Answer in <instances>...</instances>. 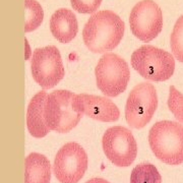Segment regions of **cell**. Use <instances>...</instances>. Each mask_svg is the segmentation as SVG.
I'll list each match as a JSON object with an SVG mask.
<instances>
[{
    "label": "cell",
    "instance_id": "7c38bea8",
    "mask_svg": "<svg viewBox=\"0 0 183 183\" xmlns=\"http://www.w3.org/2000/svg\"><path fill=\"white\" fill-rule=\"evenodd\" d=\"M48 96L45 90H41L32 98L28 106L27 126L34 137H44L50 131L45 119V104Z\"/></svg>",
    "mask_w": 183,
    "mask_h": 183
},
{
    "label": "cell",
    "instance_id": "ba28073f",
    "mask_svg": "<svg viewBox=\"0 0 183 183\" xmlns=\"http://www.w3.org/2000/svg\"><path fill=\"white\" fill-rule=\"evenodd\" d=\"M106 157L118 167H128L137 155V144L129 129L113 126L106 130L102 139Z\"/></svg>",
    "mask_w": 183,
    "mask_h": 183
},
{
    "label": "cell",
    "instance_id": "52a82bcc",
    "mask_svg": "<svg viewBox=\"0 0 183 183\" xmlns=\"http://www.w3.org/2000/svg\"><path fill=\"white\" fill-rule=\"evenodd\" d=\"M31 70L35 82L43 88L55 86L64 76V67L58 48L46 46L35 49L31 61Z\"/></svg>",
    "mask_w": 183,
    "mask_h": 183
},
{
    "label": "cell",
    "instance_id": "6da1fadb",
    "mask_svg": "<svg viewBox=\"0 0 183 183\" xmlns=\"http://www.w3.org/2000/svg\"><path fill=\"white\" fill-rule=\"evenodd\" d=\"M125 24L122 18L111 10L93 13L84 24L82 38L94 53H105L116 48L122 40Z\"/></svg>",
    "mask_w": 183,
    "mask_h": 183
},
{
    "label": "cell",
    "instance_id": "277c9868",
    "mask_svg": "<svg viewBox=\"0 0 183 183\" xmlns=\"http://www.w3.org/2000/svg\"><path fill=\"white\" fill-rule=\"evenodd\" d=\"M76 96L66 90L49 94L45 104V119L50 130L66 133L78 124L82 115L76 112L73 106Z\"/></svg>",
    "mask_w": 183,
    "mask_h": 183
},
{
    "label": "cell",
    "instance_id": "ac0fdd59",
    "mask_svg": "<svg viewBox=\"0 0 183 183\" xmlns=\"http://www.w3.org/2000/svg\"><path fill=\"white\" fill-rule=\"evenodd\" d=\"M169 110L179 122L183 123V95L175 86H170L168 98Z\"/></svg>",
    "mask_w": 183,
    "mask_h": 183
},
{
    "label": "cell",
    "instance_id": "3957f363",
    "mask_svg": "<svg viewBox=\"0 0 183 183\" xmlns=\"http://www.w3.org/2000/svg\"><path fill=\"white\" fill-rule=\"evenodd\" d=\"M131 65L142 78L163 82L173 76L175 59L165 50L152 45H144L132 53Z\"/></svg>",
    "mask_w": 183,
    "mask_h": 183
},
{
    "label": "cell",
    "instance_id": "d6986e66",
    "mask_svg": "<svg viewBox=\"0 0 183 183\" xmlns=\"http://www.w3.org/2000/svg\"><path fill=\"white\" fill-rule=\"evenodd\" d=\"M102 0H70L71 6L80 13H94L101 5Z\"/></svg>",
    "mask_w": 183,
    "mask_h": 183
},
{
    "label": "cell",
    "instance_id": "7a4b0ae2",
    "mask_svg": "<svg viewBox=\"0 0 183 183\" xmlns=\"http://www.w3.org/2000/svg\"><path fill=\"white\" fill-rule=\"evenodd\" d=\"M149 144L160 161L173 166L183 163V125L179 122L155 123L149 132Z\"/></svg>",
    "mask_w": 183,
    "mask_h": 183
},
{
    "label": "cell",
    "instance_id": "e0dca14e",
    "mask_svg": "<svg viewBox=\"0 0 183 183\" xmlns=\"http://www.w3.org/2000/svg\"><path fill=\"white\" fill-rule=\"evenodd\" d=\"M170 46L173 56L183 62V15L176 20L170 37Z\"/></svg>",
    "mask_w": 183,
    "mask_h": 183
},
{
    "label": "cell",
    "instance_id": "2e32d148",
    "mask_svg": "<svg viewBox=\"0 0 183 183\" xmlns=\"http://www.w3.org/2000/svg\"><path fill=\"white\" fill-rule=\"evenodd\" d=\"M24 6L27 10L24 32L29 33L41 26L44 18V10L37 0H24Z\"/></svg>",
    "mask_w": 183,
    "mask_h": 183
},
{
    "label": "cell",
    "instance_id": "44dd1931",
    "mask_svg": "<svg viewBox=\"0 0 183 183\" xmlns=\"http://www.w3.org/2000/svg\"><path fill=\"white\" fill-rule=\"evenodd\" d=\"M26 43H27V40H26ZM29 56H30V48H29V45L28 43H27V58H29Z\"/></svg>",
    "mask_w": 183,
    "mask_h": 183
},
{
    "label": "cell",
    "instance_id": "5b68a950",
    "mask_svg": "<svg viewBox=\"0 0 183 183\" xmlns=\"http://www.w3.org/2000/svg\"><path fill=\"white\" fill-rule=\"evenodd\" d=\"M95 74L98 88L108 97H116L123 93L130 78L127 62L112 52L105 53L100 58Z\"/></svg>",
    "mask_w": 183,
    "mask_h": 183
},
{
    "label": "cell",
    "instance_id": "ffe728a7",
    "mask_svg": "<svg viewBox=\"0 0 183 183\" xmlns=\"http://www.w3.org/2000/svg\"><path fill=\"white\" fill-rule=\"evenodd\" d=\"M86 183H110V182L103 178H93L90 179V180L86 181Z\"/></svg>",
    "mask_w": 183,
    "mask_h": 183
},
{
    "label": "cell",
    "instance_id": "30bf717a",
    "mask_svg": "<svg viewBox=\"0 0 183 183\" xmlns=\"http://www.w3.org/2000/svg\"><path fill=\"white\" fill-rule=\"evenodd\" d=\"M132 34L138 40L150 42L163 29V13L154 0H142L134 5L129 15Z\"/></svg>",
    "mask_w": 183,
    "mask_h": 183
},
{
    "label": "cell",
    "instance_id": "8992f818",
    "mask_svg": "<svg viewBox=\"0 0 183 183\" xmlns=\"http://www.w3.org/2000/svg\"><path fill=\"white\" fill-rule=\"evenodd\" d=\"M158 107V95L150 82L136 84L128 95L125 105V117L132 128H142L151 121Z\"/></svg>",
    "mask_w": 183,
    "mask_h": 183
},
{
    "label": "cell",
    "instance_id": "5bb4252c",
    "mask_svg": "<svg viewBox=\"0 0 183 183\" xmlns=\"http://www.w3.org/2000/svg\"><path fill=\"white\" fill-rule=\"evenodd\" d=\"M24 167V183H50L51 164L47 157L39 153L30 154Z\"/></svg>",
    "mask_w": 183,
    "mask_h": 183
},
{
    "label": "cell",
    "instance_id": "4fadbf2b",
    "mask_svg": "<svg viewBox=\"0 0 183 183\" xmlns=\"http://www.w3.org/2000/svg\"><path fill=\"white\" fill-rule=\"evenodd\" d=\"M50 30L55 39L66 44L76 38L78 24L76 14L67 8H59L50 18Z\"/></svg>",
    "mask_w": 183,
    "mask_h": 183
},
{
    "label": "cell",
    "instance_id": "9a60e30c",
    "mask_svg": "<svg viewBox=\"0 0 183 183\" xmlns=\"http://www.w3.org/2000/svg\"><path fill=\"white\" fill-rule=\"evenodd\" d=\"M130 183H162V177L155 165L140 163L132 170Z\"/></svg>",
    "mask_w": 183,
    "mask_h": 183
},
{
    "label": "cell",
    "instance_id": "8fae6325",
    "mask_svg": "<svg viewBox=\"0 0 183 183\" xmlns=\"http://www.w3.org/2000/svg\"><path fill=\"white\" fill-rule=\"evenodd\" d=\"M73 106L80 114L103 122L116 121L120 116V111L114 102L102 96L80 94L74 98Z\"/></svg>",
    "mask_w": 183,
    "mask_h": 183
},
{
    "label": "cell",
    "instance_id": "9c48e42d",
    "mask_svg": "<svg viewBox=\"0 0 183 183\" xmlns=\"http://www.w3.org/2000/svg\"><path fill=\"white\" fill-rule=\"evenodd\" d=\"M88 169V156L80 144L67 142L57 152L53 173L61 183H78Z\"/></svg>",
    "mask_w": 183,
    "mask_h": 183
}]
</instances>
